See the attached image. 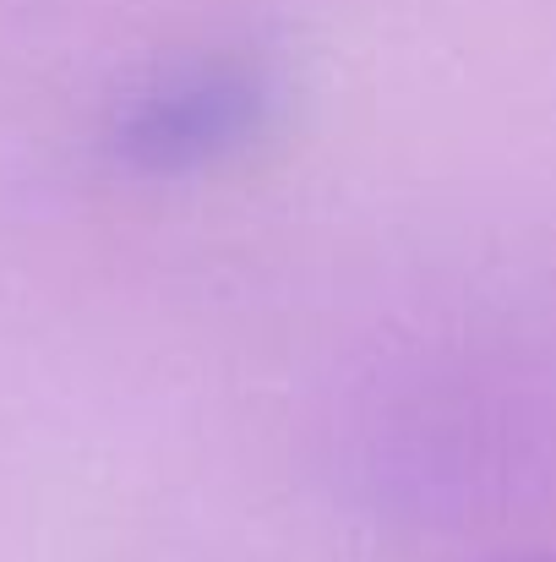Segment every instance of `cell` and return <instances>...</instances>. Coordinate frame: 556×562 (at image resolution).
Instances as JSON below:
<instances>
[{"label": "cell", "mask_w": 556, "mask_h": 562, "mask_svg": "<svg viewBox=\"0 0 556 562\" xmlns=\"http://www.w3.org/2000/svg\"><path fill=\"white\" fill-rule=\"evenodd\" d=\"M273 115V77L246 55H207L148 82L110 132L115 159L143 176H181L229 159Z\"/></svg>", "instance_id": "cell-1"}, {"label": "cell", "mask_w": 556, "mask_h": 562, "mask_svg": "<svg viewBox=\"0 0 556 562\" xmlns=\"http://www.w3.org/2000/svg\"><path fill=\"white\" fill-rule=\"evenodd\" d=\"M535 562H556V558H535Z\"/></svg>", "instance_id": "cell-2"}]
</instances>
